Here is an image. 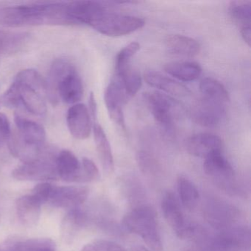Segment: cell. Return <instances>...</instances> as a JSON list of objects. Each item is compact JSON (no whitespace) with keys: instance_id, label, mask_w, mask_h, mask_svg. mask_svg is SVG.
<instances>
[{"instance_id":"obj_1","label":"cell","mask_w":251,"mask_h":251,"mask_svg":"<svg viewBox=\"0 0 251 251\" xmlns=\"http://www.w3.org/2000/svg\"><path fill=\"white\" fill-rule=\"evenodd\" d=\"M0 25L9 27L76 25L68 2L35 4L0 8Z\"/></svg>"},{"instance_id":"obj_2","label":"cell","mask_w":251,"mask_h":251,"mask_svg":"<svg viewBox=\"0 0 251 251\" xmlns=\"http://www.w3.org/2000/svg\"><path fill=\"white\" fill-rule=\"evenodd\" d=\"M46 81L34 70L18 73L14 82L2 96L4 105L8 108L23 107L38 117L46 115Z\"/></svg>"},{"instance_id":"obj_3","label":"cell","mask_w":251,"mask_h":251,"mask_svg":"<svg viewBox=\"0 0 251 251\" xmlns=\"http://www.w3.org/2000/svg\"><path fill=\"white\" fill-rule=\"evenodd\" d=\"M46 81L47 98L52 105L60 100L67 104H77L83 98V86L77 70L69 61H54Z\"/></svg>"},{"instance_id":"obj_4","label":"cell","mask_w":251,"mask_h":251,"mask_svg":"<svg viewBox=\"0 0 251 251\" xmlns=\"http://www.w3.org/2000/svg\"><path fill=\"white\" fill-rule=\"evenodd\" d=\"M123 225L129 231L141 236L152 251H162L156 214L152 208L143 205L134 208L123 217Z\"/></svg>"},{"instance_id":"obj_5","label":"cell","mask_w":251,"mask_h":251,"mask_svg":"<svg viewBox=\"0 0 251 251\" xmlns=\"http://www.w3.org/2000/svg\"><path fill=\"white\" fill-rule=\"evenodd\" d=\"M145 25V20L140 17L110 12L107 5L92 17L88 25L101 34L118 37L133 33Z\"/></svg>"},{"instance_id":"obj_6","label":"cell","mask_w":251,"mask_h":251,"mask_svg":"<svg viewBox=\"0 0 251 251\" xmlns=\"http://www.w3.org/2000/svg\"><path fill=\"white\" fill-rule=\"evenodd\" d=\"M144 98L155 121L167 131H171L176 122L183 114L181 104L170 95L158 91L145 94Z\"/></svg>"},{"instance_id":"obj_7","label":"cell","mask_w":251,"mask_h":251,"mask_svg":"<svg viewBox=\"0 0 251 251\" xmlns=\"http://www.w3.org/2000/svg\"><path fill=\"white\" fill-rule=\"evenodd\" d=\"M57 155H52L48 151L45 156L32 162L25 163L12 172V176L19 180H52L58 179L55 158Z\"/></svg>"},{"instance_id":"obj_8","label":"cell","mask_w":251,"mask_h":251,"mask_svg":"<svg viewBox=\"0 0 251 251\" xmlns=\"http://www.w3.org/2000/svg\"><path fill=\"white\" fill-rule=\"evenodd\" d=\"M161 209L167 223L180 239L192 238L196 225L188 221L180 202L173 192L164 194L161 201Z\"/></svg>"},{"instance_id":"obj_9","label":"cell","mask_w":251,"mask_h":251,"mask_svg":"<svg viewBox=\"0 0 251 251\" xmlns=\"http://www.w3.org/2000/svg\"><path fill=\"white\" fill-rule=\"evenodd\" d=\"M203 169L205 173L223 189L234 190V170L222 151L214 152L205 158Z\"/></svg>"},{"instance_id":"obj_10","label":"cell","mask_w":251,"mask_h":251,"mask_svg":"<svg viewBox=\"0 0 251 251\" xmlns=\"http://www.w3.org/2000/svg\"><path fill=\"white\" fill-rule=\"evenodd\" d=\"M226 105L202 98L196 102L191 116L195 123L205 127H214L220 124L226 117Z\"/></svg>"},{"instance_id":"obj_11","label":"cell","mask_w":251,"mask_h":251,"mask_svg":"<svg viewBox=\"0 0 251 251\" xmlns=\"http://www.w3.org/2000/svg\"><path fill=\"white\" fill-rule=\"evenodd\" d=\"M104 100L111 120L126 130L123 106L127 102V96L121 82L114 77L105 89Z\"/></svg>"},{"instance_id":"obj_12","label":"cell","mask_w":251,"mask_h":251,"mask_svg":"<svg viewBox=\"0 0 251 251\" xmlns=\"http://www.w3.org/2000/svg\"><path fill=\"white\" fill-rule=\"evenodd\" d=\"M205 216L211 226L223 230L236 226L239 213L230 204L216 200L207 203Z\"/></svg>"},{"instance_id":"obj_13","label":"cell","mask_w":251,"mask_h":251,"mask_svg":"<svg viewBox=\"0 0 251 251\" xmlns=\"http://www.w3.org/2000/svg\"><path fill=\"white\" fill-rule=\"evenodd\" d=\"M89 189L83 186H56L52 185L48 202L55 207L75 209L87 199Z\"/></svg>"},{"instance_id":"obj_14","label":"cell","mask_w":251,"mask_h":251,"mask_svg":"<svg viewBox=\"0 0 251 251\" xmlns=\"http://www.w3.org/2000/svg\"><path fill=\"white\" fill-rule=\"evenodd\" d=\"M67 123L70 133L75 139L83 140L90 136L92 118L84 104H75L70 108L67 112Z\"/></svg>"},{"instance_id":"obj_15","label":"cell","mask_w":251,"mask_h":251,"mask_svg":"<svg viewBox=\"0 0 251 251\" xmlns=\"http://www.w3.org/2000/svg\"><path fill=\"white\" fill-rule=\"evenodd\" d=\"M186 147L191 155L205 158L214 152L222 151L223 142L216 135L207 133H198L187 139Z\"/></svg>"},{"instance_id":"obj_16","label":"cell","mask_w":251,"mask_h":251,"mask_svg":"<svg viewBox=\"0 0 251 251\" xmlns=\"http://www.w3.org/2000/svg\"><path fill=\"white\" fill-rule=\"evenodd\" d=\"M14 122L17 127L16 133L23 142L36 148L45 147L46 132L40 124L19 114H16Z\"/></svg>"},{"instance_id":"obj_17","label":"cell","mask_w":251,"mask_h":251,"mask_svg":"<svg viewBox=\"0 0 251 251\" xmlns=\"http://www.w3.org/2000/svg\"><path fill=\"white\" fill-rule=\"evenodd\" d=\"M55 167L60 178L66 181H81V164L71 151H61L55 158Z\"/></svg>"},{"instance_id":"obj_18","label":"cell","mask_w":251,"mask_h":251,"mask_svg":"<svg viewBox=\"0 0 251 251\" xmlns=\"http://www.w3.org/2000/svg\"><path fill=\"white\" fill-rule=\"evenodd\" d=\"M42 205V202L32 195L18 198L16 210L20 223L26 227L36 226L40 218Z\"/></svg>"},{"instance_id":"obj_19","label":"cell","mask_w":251,"mask_h":251,"mask_svg":"<svg viewBox=\"0 0 251 251\" xmlns=\"http://www.w3.org/2000/svg\"><path fill=\"white\" fill-rule=\"evenodd\" d=\"M145 80L148 85L160 91L176 97H186L191 92L184 85L177 80L156 72H148L145 74Z\"/></svg>"},{"instance_id":"obj_20","label":"cell","mask_w":251,"mask_h":251,"mask_svg":"<svg viewBox=\"0 0 251 251\" xmlns=\"http://www.w3.org/2000/svg\"><path fill=\"white\" fill-rule=\"evenodd\" d=\"M165 46L170 53L185 58H193L201 50V45L195 39L183 35L167 36Z\"/></svg>"},{"instance_id":"obj_21","label":"cell","mask_w":251,"mask_h":251,"mask_svg":"<svg viewBox=\"0 0 251 251\" xmlns=\"http://www.w3.org/2000/svg\"><path fill=\"white\" fill-rule=\"evenodd\" d=\"M94 138L100 160L105 173L111 174L114 170V161L111 145L102 127L98 123L94 125Z\"/></svg>"},{"instance_id":"obj_22","label":"cell","mask_w":251,"mask_h":251,"mask_svg":"<svg viewBox=\"0 0 251 251\" xmlns=\"http://www.w3.org/2000/svg\"><path fill=\"white\" fill-rule=\"evenodd\" d=\"M164 70L174 78L183 82L197 80L202 73V68L193 61H176L165 64Z\"/></svg>"},{"instance_id":"obj_23","label":"cell","mask_w":251,"mask_h":251,"mask_svg":"<svg viewBox=\"0 0 251 251\" xmlns=\"http://www.w3.org/2000/svg\"><path fill=\"white\" fill-rule=\"evenodd\" d=\"M30 34L25 32L5 31L0 30V55L16 53L25 48Z\"/></svg>"},{"instance_id":"obj_24","label":"cell","mask_w":251,"mask_h":251,"mask_svg":"<svg viewBox=\"0 0 251 251\" xmlns=\"http://www.w3.org/2000/svg\"><path fill=\"white\" fill-rule=\"evenodd\" d=\"M200 90L202 98L217 101L227 105L230 102L228 92L223 83L211 77L204 78L200 83Z\"/></svg>"},{"instance_id":"obj_25","label":"cell","mask_w":251,"mask_h":251,"mask_svg":"<svg viewBox=\"0 0 251 251\" xmlns=\"http://www.w3.org/2000/svg\"><path fill=\"white\" fill-rule=\"evenodd\" d=\"M177 192L182 205L192 210L198 205L199 201V192L193 182L185 176H180L177 178Z\"/></svg>"},{"instance_id":"obj_26","label":"cell","mask_w":251,"mask_h":251,"mask_svg":"<svg viewBox=\"0 0 251 251\" xmlns=\"http://www.w3.org/2000/svg\"><path fill=\"white\" fill-rule=\"evenodd\" d=\"M228 11L230 17L239 25L240 29L251 27V1H231L229 2Z\"/></svg>"},{"instance_id":"obj_27","label":"cell","mask_w":251,"mask_h":251,"mask_svg":"<svg viewBox=\"0 0 251 251\" xmlns=\"http://www.w3.org/2000/svg\"><path fill=\"white\" fill-rule=\"evenodd\" d=\"M9 251H55V242L47 238L20 241L10 247Z\"/></svg>"},{"instance_id":"obj_28","label":"cell","mask_w":251,"mask_h":251,"mask_svg":"<svg viewBox=\"0 0 251 251\" xmlns=\"http://www.w3.org/2000/svg\"><path fill=\"white\" fill-rule=\"evenodd\" d=\"M115 77L121 82L128 100L134 97L142 87V81L140 75L138 72L132 70L131 67L116 74Z\"/></svg>"},{"instance_id":"obj_29","label":"cell","mask_w":251,"mask_h":251,"mask_svg":"<svg viewBox=\"0 0 251 251\" xmlns=\"http://www.w3.org/2000/svg\"><path fill=\"white\" fill-rule=\"evenodd\" d=\"M139 49H140V45L138 42H134L129 44L120 51L116 58V74H118L130 68V61Z\"/></svg>"},{"instance_id":"obj_30","label":"cell","mask_w":251,"mask_h":251,"mask_svg":"<svg viewBox=\"0 0 251 251\" xmlns=\"http://www.w3.org/2000/svg\"><path fill=\"white\" fill-rule=\"evenodd\" d=\"M100 173L96 164L87 158H83L81 164V181H91L99 178Z\"/></svg>"},{"instance_id":"obj_31","label":"cell","mask_w":251,"mask_h":251,"mask_svg":"<svg viewBox=\"0 0 251 251\" xmlns=\"http://www.w3.org/2000/svg\"><path fill=\"white\" fill-rule=\"evenodd\" d=\"M83 251H126L123 247L108 240H98L93 245H88Z\"/></svg>"},{"instance_id":"obj_32","label":"cell","mask_w":251,"mask_h":251,"mask_svg":"<svg viewBox=\"0 0 251 251\" xmlns=\"http://www.w3.org/2000/svg\"><path fill=\"white\" fill-rule=\"evenodd\" d=\"M52 187V184L46 182L39 183L33 188L32 195L37 198L42 203L48 202Z\"/></svg>"},{"instance_id":"obj_33","label":"cell","mask_w":251,"mask_h":251,"mask_svg":"<svg viewBox=\"0 0 251 251\" xmlns=\"http://www.w3.org/2000/svg\"><path fill=\"white\" fill-rule=\"evenodd\" d=\"M11 125L8 117L0 113V148H2L11 135Z\"/></svg>"},{"instance_id":"obj_34","label":"cell","mask_w":251,"mask_h":251,"mask_svg":"<svg viewBox=\"0 0 251 251\" xmlns=\"http://www.w3.org/2000/svg\"><path fill=\"white\" fill-rule=\"evenodd\" d=\"M137 161L141 170L145 173L151 172V169L153 168V162L150 155L145 152H139L137 155Z\"/></svg>"},{"instance_id":"obj_35","label":"cell","mask_w":251,"mask_h":251,"mask_svg":"<svg viewBox=\"0 0 251 251\" xmlns=\"http://www.w3.org/2000/svg\"><path fill=\"white\" fill-rule=\"evenodd\" d=\"M89 114H90L91 118L94 120H96L98 117V106H97L96 100H95L94 94L91 93L89 98Z\"/></svg>"},{"instance_id":"obj_36","label":"cell","mask_w":251,"mask_h":251,"mask_svg":"<svg viewBox=\"0 0 251 251\" xmlns=\"http://www.w3.org/2000/svg\"><path fill=\"white\" fill-rule=\"evenodd\" d=\"M240 32L242 39L248 44V46H251V27L240 29Z\"/></svg>"},{"instance_id":"obj_37","label":"cell","mask_w":251,"mask_h":251,"mask_svg":"<svg viewBox=\"0 0 251 251\" xmlns=\"http://www.w3.org/2000/svg\"><path fill=\"white\" fill-rule=\"evenodd\" d=\"M187 251H215L214 250L210 249L208 248H204V247L196 246L192 249L188 250Z\"/></svg>"},{"instance_id":"obj_38","label":"cell","mask_w":251,"mask_h":251,"mask_svg":"<svg viewBox=\"0 0 251 251\" xmlns=\"http://www.w3.org/2000/svg\"><path fill=\"white\" fill-rule=\"evenodd\" d=\"M133 251H149L145 247L136 246L133 248Z\"/></svg>"},{"instance_id":"obj_39","label":"cell","mask_w":251,"mask_h":251,"mask_svg":"<svg viewBox=\"0 0 251 251\" xmlns=\"http://www.w3.org/2000/svg\"><path fill=\"white\" fill-rule=\"evenodd\" d=\"M0 251H9V249H5V248H0Z\"/></svg>"}]
</instances>
